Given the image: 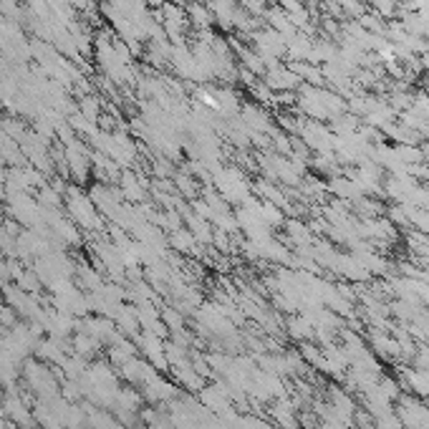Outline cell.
I'll return each instance as SVG.
<instances>
[{
	"label": "cell",
	"mask_w": 429,
	"mask_h": 429,
	"mask_svg": "<svg viewBox=\"0 0 429 429\" xmlns=\"http://www.w3.org/2000/svg\"><path fill=\"white\" fill-rule=\"evenodd\" d=\"M0 321H3V324H13V321H16V314H13L11 308H0Z\"/></svg>",
	"instance_id": "cell-1"
}]
</instances>
